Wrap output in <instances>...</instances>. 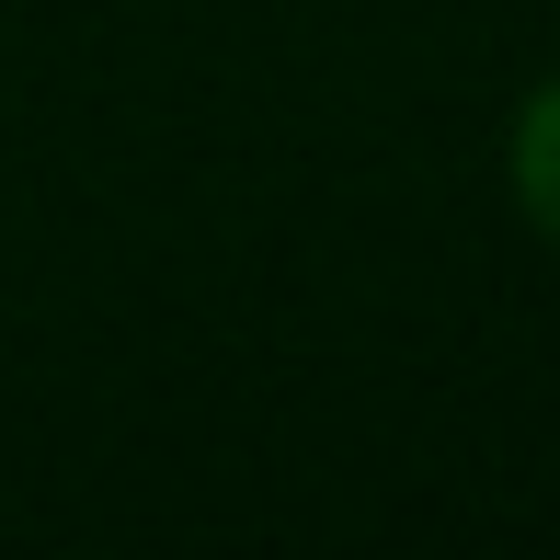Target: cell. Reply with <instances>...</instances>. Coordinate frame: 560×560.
Wrapping results in <instances>:
<instances>
[{
	"mask_svg": "<svg viewBox=\"0 0 560 560\" xmlns=\"http://www.w3.org/2000/svg\"><path fill=\"white\" fill-rule=\"evenodd\" d=\"M503 184H515L526 229L560 252V81H538V92L515 104V138H503Z\"/></svg>",
	"mask_w": 560,
	"mask_h": 560,
	"instance_id": "1",
	"label": "cell"
}]
</instances>
